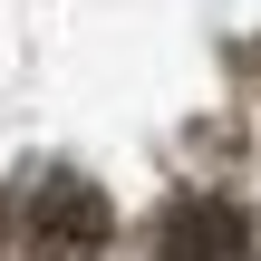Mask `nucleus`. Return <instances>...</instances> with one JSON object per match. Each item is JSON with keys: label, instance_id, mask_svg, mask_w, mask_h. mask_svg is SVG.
<instances>
[{"label": "nucleus", "instance_id": "nucleus-1", "mask_svg": "<svg viewBox=\"0 0 261 261\" xmlns=\"http://www.w3.org/2000/svg\"><path fill=\"white\" fill-rule=\"evenodd\" d=\"M116 242V203L87 184V174H39L29 184V203H19V252L29 261H107Z\"/></svg>", "mask_w": 261, "mask_h": 261}, {"label": "nucleus", "instance_id": "nucleus-2", "mask_svg": "<svg viewBox=\"0 0 261 261\" xmlns=\"http://www.w3.org/2000/svg\"><path fill=\"white\" fill-rule=\"evenodd\" d=\"M155 261H252V223L223 194H174L155 213Z\"/></svg>", "mask_w": 261, "mask_h": 261}]
</instances>
